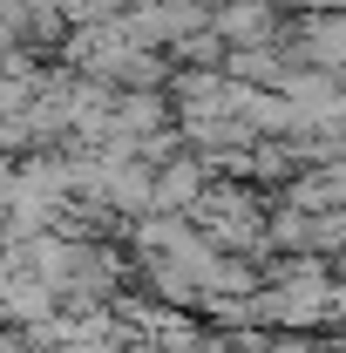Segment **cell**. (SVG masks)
<instances>
[{
  "mask_svg": "<svg viewBox=\"0 0 346 353\" xmlns=\"http://www.w3.org/2000/svg\"><path fill=\"white\" fill-rule=\"evenodd\" d=\"M61 312V299L48 292V279H34L28 265H14V259H0V319H14V326H48Z\"/></svg>",
  "mask_w": 346,
  "mask_h": 353,
  "instance_id": "1",
  "label": "cell"
},
{
  "mask_svg": "<svg viewBox=\"0 0 346 353\" xmlns=\"http://www.w3.org/2000/svg\"><path fill=\"white\" fill-rule=\"evenodd\" d=\"M340 61H346V21L340 14H312L305 28H292V68L340 75Z\"/></svg>",
  "mask_w": 346,
  "mask_h": 353,
  "instance_id": "2",
  "label": "cell"
},
{
  "mask_svg": "<svg viewBox=\"0 0 346 353\" xmlns=\"http://www.w3.org/2000/svg\"><path fill=\"white\" fill-rule=\"evenodd\" d=\"M340 197H346V170H340V163H312L305 176H292V190H285V211L319 218V211H340Z\"/></svg>",
  "mask_w": 346,
  "mask_h": 353,
  "instance_id": "3",
  "label": "cell"
},
{
  "mask_svg": "<svg viewBox=\"0 0 346 353\" xmlns=\"http://www.w3.org/2000/svg\"><path fill=\"white\" fill-rule=\"evenodd\" d=\"M265 353H333V347H312L305 333H272V340H265Z\"/></svg>",
  "mask_w": 346,
  "mask_h": 353,
  "instance_id": "5",
  "label": "cell"
},
{
  "mask_svg": "<svg viewBox=\"0 0 346 353\" xmlns=\"http://www.w3.org/2000/svg\"><path fill=\"white\" fill-rule=\"evenodd\" d=\"M176 48V61H190V68H211V61H224V41H217L211 28H197V34H183V41H170Z\"/></svg>",
  "mask_w": 346,
  "mask_h": 353,
  "instance_id": "4",
  "label": "cell"
}]
</instances>
